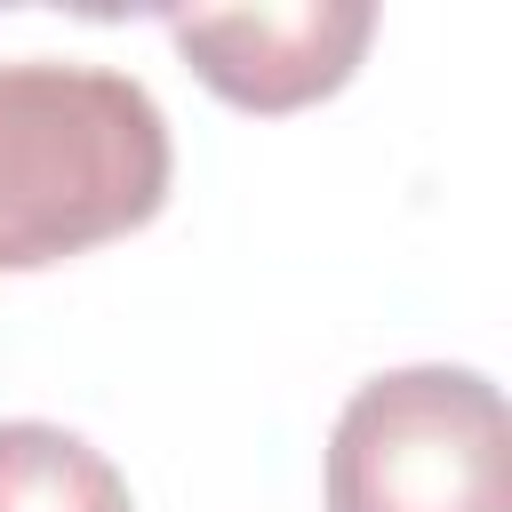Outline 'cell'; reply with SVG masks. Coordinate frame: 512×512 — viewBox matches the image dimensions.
Listing matches in <instances>:
<instances>
[{
    "mask_svg": "<svg viewBox=\"0 0 512 512\" xmlns=\"http://www.w3.org/2000/svg\"><path fill=\"white\" fill-rule=\"evenodd\" d=\"M0 512H136V504L104 448H88L64 424L16 416L0 424Z\"/></svg>",
    "mask_w": 512,
    "mask_h": 512,
    "instance_id": "277c9868",
    "label": "cell"
},
{
    "mask_svg": "<svg viewBox=\"0 0 512 512\" xmlns=\"http://www.w3.org/2000/svg\"><path fill=\"white\" fill-rule=\"evenodd\" d=\"M376 32L368 0H280V8H192L168 16L184 64L240 112H296L352 80Z\"/></svg>",
    "mask_w": 512,
    "mask_h": 512,
    "instance_id": "3957f363",
    "label": "cell"
},
{
    "mask_svg": "<svg viewBox=\"0 0 512 512\" xmlns=\"http://www.w3.org/2000/svg\"><path fill=\"white\" fill-rule=\"evenodd\" d=\"M168 176V112L144 80L72 56L0 64V272H40L152 224Z\"/></svg>",
    "mask_w": 512,
    "mask_h": 512,
    "instance_id": "6da1fadb",
    "label": "cell"
},
{
    "mask_svg": "<svg viewBox=\"0 0 512 512\" xmlns=\"http://www.w3.org/2000/svg\"><path fill=\"white\" fill-rule=\"evenodd\" d=\"M328 512H512V424L480 368L368 376L328 432Z\"/></svg>",
    "mask_w": 512,
    "mask_h": 512,
    "instance_id": "7a4b0ae2",
    "label": "cell"
}]
</instances>
